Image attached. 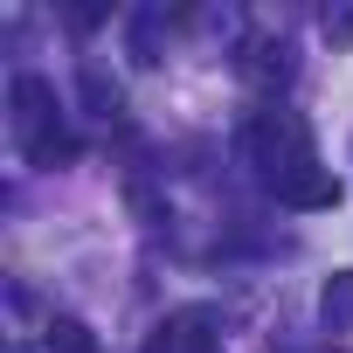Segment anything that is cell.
Instances as JSON below:
<instances>
[{
	"label": "cell",
	"instance_id": "6da1fadb",
	"mask_svg": "<svg viewBox=\"0 0 353 353\" xmlns=\"http://www.w3.org/2000/svg\"><path fill=\"white\" fill-rule=\"evenodd\" d=\"M8 97H14V132H21V152L35 159V166H56V159H70L77 152V139L56 125V90L42 83V77H14L8 83Z\"/></svg>",
	"mask_w": 353,
	"mask_h": 353
},
{
	"label": "cell",
	"instance_id": "7a4b0ae2",
	"mask_svg": "<svg viewBox=\"0 0 353 353\" xmlns=\"http://www.w3.org/2000/svg\"><path fill=\"white\" fill-rule=\"evenodd\" d=\"M243 152L256 159V173H263L270 188H284V181H298L305 166H319V159H312V132H305L291 111H263V118L243 132Z\"/></svg>",
	"mask_w": 353,
	"mask_h": 353
},
{
	"label": "cell",
	"instance_id": "3957f363",
	"mask_svg": "<svg viewBox=\"0 0 353 353\" xmlns=\"http://www.w3.org/2000/svg\"><path fill=\"white\" fill-rule=\"evenodd\" d=\"M145 353H222V346H215V332H208V312H173V319L152 325Z\"/></svg>",
	"mask_w": 353,
	"mask_h": 353
},
{
	"label": "cell",
	"instance_id": "277c9868",
	"mask_svg": "<svg viewBox=\"0 0 353 353\" xmlns=\"http://www.w3.org/2000/svg\"><path fill=\"white\" fill-rule=\"evenodd\" d=\"M284 208H339V181H332V173L325 166H305L298 173V181H284V188H270Z\"/></svg>",
	"mask_w": 353,
	"mask_h": 353
},
{
	"label": "cell",
	"instance_id": "5b68a950",
	"mask_svg": "<svg viewBox=\"0 0 353 353\" xmlns=\"http://www.w3.org/2000/svg\"><path fill=\"white\" fill-rule=\"evenodd\" d=\"M319 312H325V325H332V332H353V270H332V277H325Z\"/></svg>",
	"mask_w": 353,
	"mask_h": 353
},
{
	"label": "cell",
	"instance_id": "8992f818",
	"mask_svg": "<svg viewBox=\"0 0 353 353\" xmlns=\"http://www.w3.org/2000/svg\"><path fill=\"white\" fill-rule=\"evenodd\" d=\"M49 353H104L83 319H49Z\"/></svg>",
	"mask_w": 353,
	"mask_h": 353
},
{
	"label": "cell",
	"instance_id": "52a82bcc",
	"mask_svg": "<svg viewBox=\"0 0 353 353\" xmlns=\"http://www.w3.org/2000/svg\"><path fill=\"white\" fill-rule=\"evenodd\" d=\"M325 35H332V42H353V8H339V14H325Z\"/></svg>",
	"mask_w": 353,
	"mask_h": 353
}]
</instances>
